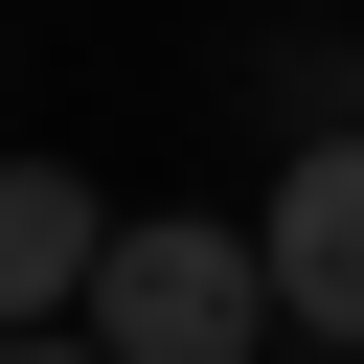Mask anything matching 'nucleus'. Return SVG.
<instances>
[{
    "label": "nucleus",
    "mask_w": 364,
    "mask_h": 364,
    "mask_svg": "<svg viewBox=\"0 0 364 364\" xmlns=\"http://www.w3.org/2000/svg\"><path fill=\"white\" fill-rule=\"evenodd\" d=\"M91 341H114V364H273V250L205 228V205H114V250H91Z\"/></svg>",
    "instance_id": "1"
},
{
    "label": "nucleus",
    "mask_w": 364,
    "mask_h": 364,
    "mask_svg": "<svg viewBox=\"0 0 364 364\" xmlns=\"http://www.w3.org/2000/svg\"><path fill=\"white\" fill-rule=\"evenodd\" d=\"M250 250H273V341H364V114L273 159V205H250Z\"/></svg>",
    "instance_id": "2"
},
{
    "label": "nucleus",
    "mask_w": 364,
    "mask_h": 364,
    "mask_svg": "<svg viewBox=\"0 0 364 364\" xmlns=\"http://www.w3.org/2000/svg\"><path fill=\"white\" fill-rule=\"evenodd\" d=\"M91 250H114V205H91L68 159H0V341L91 318Z\"/></svg>",
    "instance_id": "3"
},
{
    "label": "nucleus",
    "mask_w": 364,
    "mask_h": 364,
    "mask_svg": "<svg viewBox=\"0 0 364 364\" xmlns=\"http://www.w3.org/2000/svg\"><path fill=\"white\" fill-rule=\"evenodd\" d=\"M0 364H114V341H91V318H46V341H0Z\"/></svg>",
    "instance_id": "4"
},
{
    "label": "nucleus",
    "mask_w": 364,
    "mask_h": 364,
    "mask_svg": "<svg viewBox=\"0 0 364 364\" xmlns=\"http://www.w3.org/2000/svg\"><path fill=\"white\" fill-rule=\"evenodd\" d=\"M341 114H364V23H341Z\"/></svg>",
    "instance_id": "5"
},
{
    "label": "nucleus",
    "mask_w": 364,
    "mask_h": 364,
    "mask_svg": "<svg viewBox=\"0 0 364 364\" xmlns=\"http://www.w3.org/2000/svg\"><path fill=\"white\" fill-rule=\"evenodd\" d=\"M296 364H364V341H296Z\"/></svg>",
    "instance_id": "6"
}]
</instances>
